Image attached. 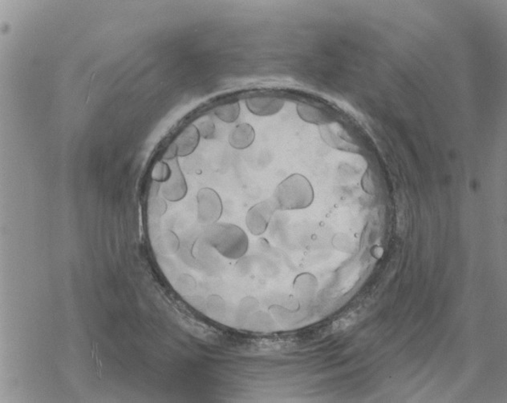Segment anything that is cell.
Returning <instances> with one entry per match:
<instances>
[{
    "label": "cell",
    "mask_w": 507,
    "mask_h": 403,
    "mask_svg": "<svg viewBox=\"0 0 507 403\" xmlns=\"http://www.w3.org/2000/svg\"><path fill=\"white\" fill-rule=\"evenodd\" d=\"M314 198L313 187L305 176L293 174L276 186L270 200L276 210L296 211L311 206Z\"/></svg>",
    "instance_id": "6da1fadb"
},
{
    "label": "cell",
    "mask_w": 507,
    "mask_h": 403,
    "mask_svg": "<svg viewBox=\"0 0 507 403\" xmlns=\"http://www.w3.org/2000/svg\"><path fill=\"white\" fill-rule=\"evenodd\" d=\"M206 228L207 242L224 257L237 259L246 254L249 249V238L239 226L216 223Z\"/></svg>",
    "instance_id": "7a4b0ae2"
},
{
    "label": "cell",
    "mask_w": 507,
    "mask_h": 403,
    "mask_svg": "<svg viewBox=\"0 0 507 403\" xmlns=\"http://www.w3.org/2000/svg\"><path fill=\"white\" fill-rule=\"evenodd\" d=\"M197 219L204 226L215 224L221 219L223 212L222 198L211 187L201 189L196 196Z\"/></svg>",
    "instance_id": "3957f363"
},
{
    "label": "cell",
    "mask_w": 507,
    "mask_h": 403,
    "mask_svg": "<svg viewBox=\"0 0 507 403\" xmlns=\"http://www.w3.org/2000/svg\"><path fill=\"white\" fill-rule=\"evenodd\" d=\"M171 168V174L168 179L162 183L161 196L166 201L176 203L184 200L188 193V185L178 158L167 161Z\"/></svg>",
    "instance_id": "277c9868"
},
{
    "label": "cell",
    "mask_w": 507,
    "mask_h": 403,
    "mask_svg": "<svg viewBox=\"0 0 507 403\" xmlns=\"http://www.w3.org/2000/svg\"><path fill=\"white\" fill-rule=\"evenodd\" d=\"M275 211L277 210L270 198L253 205L246 214V224L251 234L253 235L263 234L268 229Z\"/></svg>",
    "instance_id": "5b68a950"
},
{
    "label": "cell",
    "mask_w": 507,
    "mask_h": 403,
    "mask_svg": "<svg viewBox=\"0 0 507 403\" xmlns=\"http://www.w3.org/2000/svg\"><path fill=\"white\" fill-rule=\"evenodd\" d=\"M284 100L275 96L258 95L246 100L247 109L253 115L261 117L272 116L283 109Z\"/></svg>",
    "instance_id": "8992f818"
},
{
    "label": "cell",
    "mask_w": 507,
    "mask_h": 403,
    "mask_svg": "<svg viewBox=\"0 0 507 403\" xmlns=\"http://www.w3.org/2000/svg\"><path fill=\"white\" fill-rule=\"evenodd\" d=\"M200 139L201 136L196 125L191 124L185 128L173 142L177 145L178 156L187 157L193 154L199 145Z\"/></svg>",
    "instance_id": "52a82bcc"
},
{
    "label": "cell",
    "mask_w": 507,
    "mask_h": 403,
    "mask_svg": "<svg viewBox=\"0 0 507 403\" xmlns=\"http://www.w3.org/2000/svg\"><path fill=\"white\" fill-rule=\"evenodd\" d=\"M256 139V130L249 123H240L235 126L228 136L230 146L235 150L249 149Z\"/></svg>",
    "instance_id": "ba28073f"
},
{
    "label": "cell",
    "mask_w": 507,
    "mask_h": 403,
    "mask_svg": "<svg viewBox=\"0 0 507 403\" xmlns=\"http://www.w3.org/2000/svg\"><path fill=\"white\" fill-rule=\"evenodd\" d=\"M296 111L298 117L304 122L315 125H324L329 122V118L327 112L312 104H298Z\"/></svg>",
    "instance_id": "9c48e42d"
},
{
    "label": "cell",
    "mask_w": 507,
    "mask_h": 403,
    "mask_svg": "<svg viewBox=\"0 0 507 403\" xmlns=\"http://www.w3.org/2000/svg\"><path fill=\"white\" fill-rule=\"evenodd\" d=\"M215 115L224 123H233L239 117L240 104L239 102H232L218 106L215 109Z\"/></svg>",
    "instance_id": "30bf717a"
},
{
    "label": "cell",
    "mask_w": 507,
    "mask_h": 403,
    "mask_svg": "<svg viewBox=\"0 0 507 403\" xmlns=\"http://www.w3.org/2000/svg\"><path fill=\"white\" fill-rule=\"evenodd\" d=\"M197 128H198L201 138L211 139L215 137L216 128L211 118H205L198 124Z\"/></svg>",
    "instance_id": "8fae6325"
},
{
    "label": "cell",
    "mask_w": 507,
    "mask_h": 403,
    "mask_svg": "<svg viewBox=\"0 0 507 403\" xmlns=\"http://www.w3.org/2000/svg\"><path fill=\"white\" fill-rule=\"evenodd\" d=\"M178 156V154L177 145L173 143L170 146L168 147V149L166 150L164 156H163V160L166 161H171L174 160V158H177Z\"/></svg>",
    "instance_id": "7c38bea8"
}]
</instances>
